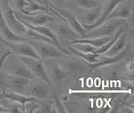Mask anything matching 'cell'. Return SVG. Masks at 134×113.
Listing matches in <instances>:
<instances>
[{
    "label": "cell",
    "mask_w": 134,
    "mask_h": 113,
    "mask_svg": "<svg viewBox=\"0 0 134 113\" xmlns=\"http://www.w3.org/2000/svg\"><path fill=\"white\" fill-rule=\"evenodd\" d=\"M0 9L4 19L11 30L17 35L26 37L29 28L16 17L14 10L10 5L9 0H0Z\"/></svg>",
    "instance_id": "6da1fadb"
},
{
    "label": "cell",
    "mask_w": 134,
    "mask_h": 113,
    "mask_svg": "<svg viewBox=\"0 0 134 113\" xmlns=\"http://www.w3.org/2000/svg\"><path fill=\"white\" fill-rule=\"evenodd\" d=\"M128 23V20L123 19H109L97 27L87 31L81 37L83 38H96L102 36H111L117 29Z\"/></svg>",
    "instance_id": "7a4b0ae2"
},
{
    "label": "cell",
    "mask_w": 134,
    "mask_h": 113,
    "mask_svg": "<svg viewBox=\"0 0 134 113\" xmlns=\"http://www.w3.org/2000/svg\"><path fill=\"white\" fill-rule=\"evenodd\" d=\"M3 68L8 73L15 75V76H20L24 78H27L31 79L34 75L29 71L26 64L20 59V57L14 54L11 55L7 58V60L4 62Z\"/></svg>",
    "instance_id": "3957f363"
},
{
    "label": "cell",
    "mask_w": 134,
    "mask_h": 113,
    "mask_svg": "<svg viewBox=\"0 0 134 113\" xmlns=\"http://www.w3.org/2000/svg\"><path fill=\"white\" fill-rule=\"evenodd\" d=\"M27 42L30 44L39 57L42 60L49 59V58H58L65 55L60 49L54 45L39 40H28Z\"/></svg>",
    "instance_id": "277c9868"
},
{
    "label": "cell",
    "mask_w": 134,
    "mask_h": 113,
    "mask_svg": "<svg viewBox=\"0 0 134 113\" xmlns=\"http://www.w3.org/2000/svg\"><path fill=\"white\" fill-rule=\"evenodd\" d=\"M48 9L51 12V14H53L54 16L56 14L60 15L63 19L65 20V21L68 23L69 26L81 37L86 32V29L82 26V24L78 21V19L75 17V12L73 9H69L60 8V7H55L53 5H49Z\"/></svg>",
    "instance_id": "5b68a950"
},
{
    "label": "cell",
    "mask_w": 134,
    "mask_h": 113,
    "mask_svg": "<svg viewBox=\"0 0 134 113\" xmlns=\"http://www.w3.org/2000/svg\"><path fill=\"white\" fill-rule=\"evenodd\" d=\"M56 19L54 22L47 24V26L54 32L59 41H60L61 45L64 41L69 42V41L81 38V36L69 26L65 20L58 19V22H56Z\"/></svg>",
    "instance_id": "8992f818"
},
{
    "label": "cell",
    "mask_w": 134,
    "mask_h": 113,
    "mask_svg": "<svg viewBox=\"0 0 134 113\" xmlns=\"http://www.w3.org/2000/svg\"><path fill=\"white\" fill-rule=\"evenodd\" d=\"M50 85L38 78L29 79V82L25 88L24 95L31 96L40 100H47L50 95Z\"/></svg>",
    "instance_id": "52a82bcc"
},
{
    "label": "cell",
    "mask_w": 134,
    "mask_h": 113,
    "mask_svg": "<svg viewBox=\"0 0 134 113\" xmlns=\"http://www.w3.org/2000/svg\"><path fill=\"white\" fill-rule=\"evenodd\" d=\"M57 59L65 73H77L89 68L85 62L73 54H65Z\"/></svg>",
    "instance_id": "ba28073f"
},
{
    "label": "cell",
    "mask_w": 134,
    "mask_h": 113,
    "mask_svg": "<svg viewBox=\"0 0 134 113\" xmlns=\"http://www.w3.org/2000/svg\"><path fill=\"white\" fill-rule=\"evenodd\" d=\"M19 57L26 64L29 71L34 75V77L40 78L41 80L44 81L46 83H48L49 85L52 86V83L49 79L47 73H46L44 60L40 59V58H35L29 57Z\"/></svg>",
    "instance_id": "9c48e42d"
},
{
    "label": "cell",
    "mask_w": 134,
    "mask_h": 113,
    "mask_svg": "<svg viewBox=\"0 0 134 113\" xmlns=\"http://www.w3.org/2000/svg\"><path fill=\"white\" fill-rule=\"evenodd\" d=\"M102 9V3L97 6L85 9V8H77L74 9L75 17L82 26H91L96 22L100 15Z\"/></svg>",
    "instance_id": "30bf717a"
},
{
    "label": "cell",
    "mask_w": 134,
    "mask_h": 113,
    "mask_svg": "<svg viewBox=\"0 0 134 113\" xmlns=\"http://www.w3.org/2000/svg\"><path fill=\"white\" fill-rule=\"evenodd\" d=\"M14 10L17 18L29 24H32V26H44V24H49L54 22L57 19L56 16L45 13V12H40V13H37L35 14L27 15L22 13H19V12L16 11L15 9Z\"/></svg>",
    "instance_id": "8fae6325"
},
{
    "label": "cell",
    "mask_w": 134,
    "mask_h": 113,
    "mask_svg": "<svg viewBox=\"0 0 134 113\" xmlns=\"http://www.w3.org/2000/svg\"><path fill=\"white\" fill-rule=\"evenodd\" d=\"M46 73L52 85H60L64 80L65 73L59 64L57 58H49L44 60Z\"/></svg>",
    "instance_id": "7c38bea8"
},
{
    "label": "cell",
    "mask_w": 134,
    "mask_h": 113,
    "mask_svg": "<svg viewBox=\"0 0 134 113\" xmlns=\"http://www.w3.org/2000/svg\"><path fill=\"white\" fill-rule=\"evenodd\" d=\"M0 41H2V42L5 44L11 50L12 53L14 54V55H17L19 57L40 58L35 52V49L27 41H14V42H12V41H7L5 40H2Z\"/></svg>",
    "instance_id": "4fadbf2b"
},
{
    "label": "cell",
    "mask_w": 134,
    "mask_h": 113,
    "mask_svg": "<svg viewBox=\"0 0 134 113\" xmlns=\"http://www.w3.org/2000/svg\"><path fill=\"white\" fill-rule=\"evenodd\" d=\"M132 14V0L121 1L117 4L109 15V19H123L129 20Z\"/></svg>",
    "instance_id": "5bb4252c"
},
{
    "label": "cell",
    "mask_w": 134,
    "mask_h": 113,
    "mask_svg": "<svg viewBox=\"0 0 134 113\" xmlns=\"http://www.w3.org/2000/svg\"><path fill=\"white\" fill-rule=\"evenodd\" d=\"M126 55H127V49L126 48L123 51H121L120 53L117 54V55L113 57H108L102 54V55H99L98 59L96 62H93V63H86V65L90 69H97L100 68H102V67L110 66L112 64L117 63V62L122 61Z\"/></svg>",
    "instance_id": "9a60e30c"
},
{
    "label": "cell",
    "mask_w": 134,
    "mask_h": 113,
    "mask_svg": "<svg viewBox=\"0 0 134 113\" xmlns=\"http://www.w3.org/2000/svg\"><path fill=\"white\" fill-rule=\"evenodd\" d=\"M121 1H123V0H106V1L102 3V13H100V17L96 20V22L94 23L93 24H91V26H82L85 28L86 31H90L96 27H97L100 24H102L103 22H105L108 19L109 15L111 13L113 9Z\"/></svg>",
    "instance_id": "2e32d148"
},
{
    "label": "cell",
    "mask_w": 134,
    "mask_h": 113,
    "mask_svg": "<svg viewBox=\"0 0 134 113\" xmlns=\"http://www.w3.org/2000/svg\"><path fill=\"white\" fill-rule=\"evenodd\" d=\"M29 82V79L27 78L15 76L8 73L6 83V89L7 90L17 92V93L24 94L25 88Z\"/></svg>",
    "instance_id": "e0dca14e"
},
{
    "label": "cell",
    "mask_w": 134,
    "mask_h": 113,
    "mask_svg": "<svg viewBox=\"0 0 134 113\" xmlns=\"http://www.w3.org/2000/svg\"><path fill=\"white\" fill-rule=\"evenodd\" d=\"M0 35H1L3 40L12 41V42H14V41H27L29 40L26 37L17 35L16 33L11 30L3 18L1 9H0Z\"/></svg>",
    "instance_id": "ac0fdd59"
},
{
    "label": "cell",
    "mask_w": 134,
    "mask_h": 113,
    "mask_svg": "<svg viewBox=\"0 0 134 113\" xmlns=\"http://www.w3.org/2000/svg\"><path fill=\"white\" fill-rule=\"evenodd\" d=\"M128 29L126 30L121 33V34L118 36L115 41V43L112 45V47L108 50L107 52H106L102 55L108 56V57H113L117 55L118 53H120L121 51L126 48L127 47V36H128Z\"/></svg>",
    "instance_id": "d6986e66"
},
{
    "label": "cell",
    "mask_w": 134,
    "mask_h": 113,
    "mask_svg": "<svg viewBox=\"0 0 134 113\" xmlns=\"http://www.w3.org/2000/svg\"><path fill=\"white\" fill-rule=\"evenodd\" d=\"M1 98L8 99V100H11V101L18 103V104L21 105V106H24V105L25 103H27L29 101L38 100L36 98L31 97V96H28V95H25L24 94L17 93V92L3 90V89L1 90Z\"/></svg>",
    "instance_id": "ffe728a7"
},
{
    "label": "cell",
    "mask_w": 134,
    "mask_h": 113,
    "mask_svg": "<svg viewBox=\"0 0 134 113\" xmlns=\"http://www.w3.org/2000/svg\"><path fill=\"white\" fill-rule=\"evenodd\" d=\"M100 3L96 0H65V5L63 8L69 9H75L77 8H85L90 9L97 6Z\"/></svg>",
    "instance_id": "44dd1931"
},
{
    "label": "cell",
    "mask_w": 134,
    "mask_h": 113,
    "mask_svg": "<svg viewBox=\"0 0 134 113\" xmlns=\"http://www.w3.org/2000/svg\"><path fill=\"white\" fill-rule=\"evenodd\" d=\"M68 45H70L76 51L81 53H96V49H97L96 47H93V46L87 43H72Z\"/></svg>",
    "instance_id": "7402d4cb"
},
{
    "label": "cell",
    "mask_w": 134,
    "mask_h": 113,
    "mask_svg": "<svg viewBox=\"0 0 134 113\" xmlns=\"http://www.w3.org/2000/svg\"><path fill=\"white\" fill-rule=\"evenodd\" d=\"M40 105V100H31L24 105V112H29V113H35L36 111L39 109Z\"/></svg>",
    "instance_id": "603a6c76"
},
{
    "label": "cell",
    "mask_w": 134,
    "mask_h": 113,
    "mask_svg": "<svg viewBox=\"0 0 134 113\" xmlns=\"http://www.w3.org/2000/svg\"><path fill=\"white\" fill-rule=\"evenodd\" d=\"M56 112L54 109L53 103H44L40 104L39 109L36 111L35 113H53Z\"/></svg>",
    "instance_id": "cb8c5ba5"
},
{
    "label": "cell",
    "mask_w": 134,
    "mask_h": 113,
    "mask_svg": "<svg viewBox=\"0 0 134 113\" xmlns=\"http://www.w3.org/2000/svg\"><path fill=\"white\" fill-rule=\"evenodd\" d=\"M8 73L3 68H0V89H6V83Z\"/></svg>",
    "instance_id": "d4e9b609"
},
{
    "label": "cell",
    "mask_w": 134,
    "mask_h": 113,
    "mask_svg": "<svg viewBox=\"0 0 134 113\" xmlns=\"http://www.w3.org/2000/svg\"><path fill=\"white\" fill-rule=\"evenodd\" d=\"M53 104H54V109H55L56 112H66L65 107L63 106V105L61 104L60 100L59 98H56L54 100Z\"/></svg>",
    "instance_id": "484cf974"
},
{
    "label": "cell",
    "mask_w": 134,
    "mask_h": 113,
    "mask_svg": "<svg viewBox=\"0 0 134 113\" xmlns=\"http://www.w3.org/2000/svg\"><path fill=\"white\" fill-rule=\"evenodd\" d=\"M11 54H13L12 52H11V50L8 47L6 49V51L3 52V55L0 57V68H3V65H4V62H5V61L7 60V58L9 57Z\"/></svg>",
    "instance_id": "4316f807"
},
{
    "label": "cell",
    "mask_w": 134,
    "mask_h": 113,
    "mask_svg": "<svg viewBox=\"0 0 134 113\" xmlns=\"http://www.w3.org/2000/svg\"><path fill=\"white\" fill-rule=\"evenodd\" d=\"M49 5L63 8L65 5V0H49Z\"/></svg>",
    "instance_id": "83f0119b"
},
{
    "label": "cell",
    "mask_w": 134,
    "mask_h": 113,
    "mask_svg": "<svg viewBox=\"0 0 134 113\" xmlns=\"http://www.w3.org/2000/svg\"><path fill=\"white\" fill-rule=\"evenodd\" d=\"M8 48L7 46L4 44L3 42H2V41H0V57H1L3 52L6 51V49Z\"/></svg>",
    "instance_id": "f1b7e54d"
},
{
    "label": "cell",
    "mask_w": 134,
    "mask_h": 113,
    "mask_svg": "<svg viewBox=\"0 0 134 113\" xmlns=\"http://www.w3.org/2000/svg\"><path fill=\"white\" fill-rule=\"evenodd\" d=\"M40 1L43 3V4L47 8H49V0H40Z\"/></svg>",
    "instance_id": "f546056e"
},
{
    "label": "cell",
    "mask_w": 134,
    "mask_h": 113,
    "mask_svg": "<svg viewBox=\"0 0 134 113\" xmlns=\"http://www.w3.org/2000/svg\"><path fill=\"white\" fill-rule=\"evenodd\" d=\"M96 2H98L99 3H103L105 1H106V0H96Z\"/></svg>",
    "instance_id": "4dcf8cb0"
},
{
    "label": "cell",
    "mask_w": 134,
    "mask_h": 113,
    "mask_svg": "<svg viewBox=\"0 0 134 113\" xmlns=\"http://www.w3.org/2000/svg\"><path fill=\"white\" fill-rule=\"evenodd\" d=\"M35 1L38 2V3H40V4H43V3H42V2L40 1V0H35ZM43 5H44V4H43Z\"/></svg>",
    "instance_id": "1f68e13d"
},
{
    "label": "cell",
    "mask_w": 134,
    "mask_h": 113,
    "mask_svg": "<svg viewBox=\"0 0 134 113\" xmlns=\"http://www.w3.org/2000/svg\"><path fill=\"white\" fill-rule=\"evenodd\" d=\"M3 40V38H2V36H1V35H0V41H2Z\"/></svg>",
    "instance_id": "d6a6232c"
},
{
    "label": "cell",
    "mask_w": 134,
    "mask_h": 113,
    "mask_svg": "<svg viewBox=\"0 0 134 113\" xmlns=\"http://www.w3.org/2000/svg\"><path fill=\"white\" fill-rule=\"evenodd\" d=\"M0 99H1V89H0Z\"/></svg>",
    "instance_id": "836d02e7"
},
{
    "label": "cell",
    "mask_w": 134,
    "mask_h": 113,
    "mask_svg": "<svg viewBox=\"0 0 134 113\" xmlns=\"http://www.w3.org/2000/svg\"><path fill=\"white\" fill-rule=\"evenodd\" d=\"M124 1H127V0H124Z\"/></svg>",
    "instance_id": "e575fe53"
}]
</instances>
